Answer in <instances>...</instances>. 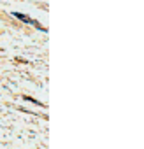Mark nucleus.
Masks as SVG:
<instances>
[{"label":"nucleus","instance_id":"obj_1","mask_svg":"<svg viewBox=\"0 0 144 149\" xmlns=\"http://www.w3.org/2000/svg\"><path fill=\"white\" fill-rule=\"evenodd\" d=\"M13 16H14V18H18V19H21V21H25V23H28V25H35L39 30H44V28H42L35 19H32V18H28V16H25V14H21V13H13Z\"/></svg>","mask_w":144,"mask_h":149}]
</instances>
